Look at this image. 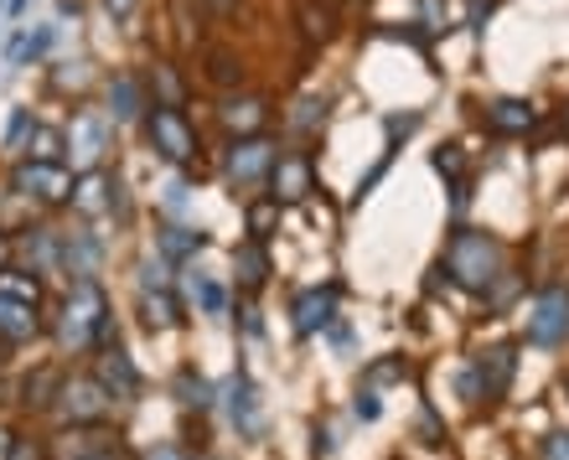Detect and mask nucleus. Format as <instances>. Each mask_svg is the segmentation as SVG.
I'll return each mask as SVG.
<instances>
[{"instance_id": "1", "label": "nucleus", "mask_w": 569, "mask_h": 460, "mask_svg": "<svg viewBox=\"0 0 569 460\" xmlns=\"http://www.w3.org/2000/svg\"><path fill=\"white\" fill-rule=\"evenodd\" d=\"M446 274L471 296H487L502 280V243L492 233H481V228H461L446 243Z\"/></svg>"}, {"instance_id": "2", "label": "nucleus", "mask_w": 569, "mask_h": 460, "mask_svg": "<svg viewBox=\"0 0 569 460\" xmlns=\"http://www.w3.org/2000/svg\"><path fill=\"white\" fill-rule=\"evenodd\" d=\"M58 342L68 347V352H89V347L109 342V300L93 280H78L73 296L62 300Z\"/></svg>"}, {"instance_id": "3", "label": "nucleus", "mask_w": 569, "mask_h": 460, "mask_svg": "<svg viewBox=\"0 0 569 460\" xmlns=\"http://www.w3.org/2000/svg\"><path fill=\"white\" fill-rule=\"evenodd\" d=\"M146 140H150V150H156L161 161H171V166H192L197 150H202V140H197V124L181 114V109H171V104H150Z\"/></svg>"}, {"instance_id": "4", "label": "nucleus", "mask_w": 569, "mask_h": 460, "mask_svg": "<svg viewBox=\"0 0 569 460\" xmlns=\"http://www.w3.org/2000/svg\"><path fill=\"white\" fill-rule=\"evenodd\" d=\"M73 187H78V177L62 161H21L11 171V192L37 202V208H62V202H73Z\"/></svg>"}, {"instance_id": "5", "label": "nucleus", "mask_w": 569, "mask_h": 460, "mask_svg": "<svg viewBox=\"0 0 569 460\" xmlns=\"http://www.w3.org/2000/svg\"><path fill=\"white\" fill-rule=\"evenodd\" d=\"M62 140H68V161H73L78 177H83V171H99V166H104V150H109V114H99V109H73Z\"/></svg>"}, {"instance_id": "6", "label": "nucleus", "mask_w": 569, "mask_h": 460, "mask_svg": "<svg viewBox=\"0 0 569 460\" xmlns=\"http://www.w3.org/2000/svg\"><path fill=\"white\" fill-rule=\"evenodd\" d=\"M274 161H280V146H274L270 134H249V140H233L223 156V171L233 187H259V181H270Z\"/></svg>"}, {"instance_id": "7", "label": "nucleus", "mask_w": 569, "mask_h": 460, "mask_svg": "<svg viewBox=\"0 0 569 460\" xmlns=\"http://www.w3.org/2000/svg\"><path fill=\"white\" fill-rule=\"evenodd\" d=\"M569 337V290L549 284L533 306H528V342L533 347H559Z\"/></svg>"}, {"instance_id": "8", "label": "nucleus", "mask_w": 569, "mask_h": 460, "mask_svg": "<svg viewBox=\"0 0 569 460\" xmlns=\"http://www.w3.org/2000/svg\"><path fill=\"white\" fill-rule=\"evenodd\" d=\"M109 399L114 393L99 378H68V383H58V414L68 424H99L109 414Z\"/></svg>"}, {"instance_id": "9", "label": "nucleus", "mask_w": 569, "mask_h": 460, "mask_svg": "<svg viewBox=\"0 0 569 460\" xmlns=\"http://www.w3.org/2000/svg\"><path fill=\"white\" fill-rule=\"evenodd\" d=\"M311 192H316V161L306 150H280V161H274V171H270V197L280 208H296V202H306Z\"/></svg>"}, {"instance_id": "10", "label": "nucleus", "mask_w": 569, "mask_h": 460, "mask_svg": "<svg viewBox=\"0 0 569 460\" xmlns=\"http://www.w3.org/2000/svg\"><path fill=\"white\" fill-rule=\"evenodd\" d=\"M270 99L264 93H233V99H223L218 104V124H223L233 140H249V134H264V124H270Z\"/></svg>"}, {"instance_id": "11", "label": "nucleus", "mask_w": 569, "mask_h": 460, "mask_svg": "<svg viewBox=\"0 0 569 460\" xmlns=\"http://www.w3.org/2000/svg\"><path fill=\"white\" fill-rule=\"evenodd\" d=\"M114 202H120V177H109L104 166L99 171H83L73 187V208L83 212V218H99V212H114Z\"/></svg>"}, {"instance_id": "12", "label": "nucleus", "mask_w": 569, "mask_h": 460, "mask_svg": "<svg viewBox=\"0 0 569 460\" xmlns=\"http://www.w3.org/2000/svg\"><path fill=\"white\" fill-rule=\"evenodd\" d=\"M146 89H140V78L120 73V78H109V109L104 114L114 119V124H136L140 114H146Z\"/></svg>"}, {"instance_id": "13", "label": "nucleus", "mask_w": 569, "mask_h": 460, "mask_svg": "<svg viewBox=\"0 0 569 460\" xmlns=\"http://www.w3.org/2000/svg\"><path fill=\"white\" fill-rule=\"evenodd\" d=\"M42 331V316H37V306H27V300H11L0 296V342H31Z\"/></svg>"}, {"instance_id": "14", "label": "nucleus", "mask_w": 569, "mask_h": 460, "mask_svg": "<svg viewBox=\"0 0 569 460\" xmlns=\"http://www.w3.org/2000/svg\"><path fill=\"white\" fill-rule=\"evenodd\" d=\"M539 124V109L528 104V99H497L487 104V130L492 134H528Z\"/></svg>"}, {"instance_id": "15", "label": "nucleus", "mask_w": 569, "mask_h": 460, "mask_svg": "<svg viewBox=\"0 0 569 460\" xmlns=\"http://www.w3.org/2000/svg\"><path fill=\"white\" fill-rule=\"evenodd\" d=\"M471 372L481 378V399H502L508 393V378H512V347H492L471 362Z\"/></svg>"}, {"instance_id": "16", "label": "nucleus", "mask_w": 569, "mask_h": 460, "mask_svg": "<svg viewBox=\"0 0 569 460\" xmlns=\"http://www.w3.org/2000/svg\"><path fill=\"white\" fill-rule=\"evenodd\" d=\"M331 316H337V290H306V296L296 300V331L300 337L331 327Z\"/></svg>"}, {"instance_id": "17", "label": "nucleus", "mask_w": 569, "mask_h": 460, "mask_svg": "<svg viewBox=\"0 0 569 460\" xmlns=\"http://www.w3.org/2000/svg\"><path fill=\"white\" fill-rule=\"evenodd\" d=\"M99 383H104L109 393L130 399V393H140V372H136V362H130L120 347H109V352L99 357Z\"/></svg>"}, {"instance_id": "18", "label": "nucleus", "mask_w": 569, "mask_h": 460, "mask_svg": "<svg viewBox=\"0 0 569 460\" xmlns=\"http://www.w3.org/2000/svg\"><path fill=\"white\" fill-rule=\"evenodd\" d=\"M233 274H239L243 290H264V280H270V259H264V249H259V238H249L243 249H233Z\"/></svg>"}, {"instance_id": "19", "label": "nucleus", "mask_w": 569, "mask_h": 460, "mask_svg": "<svg viewBox=\"0 0 569 460\" xmlns=\"http://www.w3.org/2000/svg\"><path fill=\"white\" fill-rule=\"evenodd\" d=\"M140 316H146L150 331H171L181 321V306H177V296L161 284V290H146V296H140Z\"/></svg>"}, {"instance_id": "20", "label": "nucleus", "mask_w": 569, "mask_h": 460, "mask_svg": "<svg viewBox=\"0 0 569 460\" xmlns=\"http://www.w3.org/2000/svg\"><path fill=\"white\" fill-rule=\"evenodd\" d=\"M99 253L104 249H99L89 233H62V264L73 269L78 280H89L93 269H99Z\"/></svg>"}, {"instance_id": "21", "label": "nucleus", "mask_w": 569, "mask_h": 460, "mask_svg": "<svg viewBox=\"0 0 569 460\" xmlns=\"http://www.w3.org/2000/svg\"><path fill=\"white\" fill-rule=\"evenodd\" d=\"M296 21H300V31H306V42H327L331 31H337V11L321 6V0H300Z\"/></svg>"}, {"instance_id": "22", "label": "nucleus", "mask_w": 569, "mask_h": 460, "mask_svg": "<svg viewBox=\"0 0 569 460\" xmlns=\"http://www.w3.org/2000/svg\"><path fill=\"white\" fill-rule=\"evenodd\" d=\"M228 409H233V424H239V430H249V434L259 430V403H254L249 378H233V388H228Z\"/></svg>"}, {"instance_id": "23", "label": "nucleus", "mask_w": 569, "mask_h": 460, "mask_svg": "<svg viewBox=\"0 0 569 460\" xmlns=\"http://www.w3.org/2000/svg\"><path fill=\"white\" fill-rule=\"evenodd\" d=\"M0 296L11 300H27V306H42V280L37 274H27V269H0Z\"/></svg>"}, {"instance_id": "24", "label": "nucleus", "mask_w": 569, "mask_h": 460, "mask_svg": "<svg viewBox=\"0 0 569 460\" xmlns=\"http://www.w3.org/2000/svg\"><path fill=\"white\" fill-rule=\"evenodd\" d=\"M150 89H156V104H171V109H181V99H187L181 73L171 62H156V68H150Z\"/></svg>"}, {"instance_id": "25", "label": "nucleus", "mask_w": 569, "mask_h": 460, "mask_svg": "<svg viewBox=\"0 0 569 460\" xmlns=\"http://www.w3.org/2000/svg\"><path fill=\"white\" fill-rule=\"evenodd\" d=\"M208 83H218V89H239L243 83V58H233V52H208Z\"/></svg>"}, {"instance_id": "26", "label": "nucleus", "mask_w": 569, "mask_h": 460, "mask_svg": "<svg viewBox=\"0 0 569 460\" xmlns=\"http://www.w3.org/2000/svg\"><path fill=\"white\" fill-rule=\"evenodd\" d=\"M68 156V140H62V130H47V124H37V134L27 140V161H62Z\"/></svg>"}, {"instance_id": "27", "label": "nucleus", "mask_w": 569, "mask_h": 460, "mask_svg": "<svg viewBox=\"0 0 569 460\" xmlns=\"http://www.w3.org/2000/svg\"><path fill=\"white\" fill-rule=\"evenodd\" d=\"M31 134H37V114H31L27 104H16L11 119H6V134H0V146H6V150H27Z\"/></svg>"}, {"instance_id": "28", "label": "nucleus", "mask_w": 569, "mask_h": 460, "mask_svg": "<svg viewBox=\"0 0 569 460\" xmlns=\"http://www.w3.org/2000/svg\"><path fill=\"white\" fill-rule=\"evenodd\" d=\"M208 243V233H192V228H161V253L166 259H187Z\"/></svg>"}, {"instance_id": "29", "label": "nucleus", "mask_w": 569, "mask_h": 460, "mask_svg": "<svg viewBox=\"0 0 569 460\" xmlns=\"http://www.w3.org/2000/svg\"><path fill=\"white\" fill-rule=\"evenodd\" d=\"M280 202H274V197H259V202H249V233L259 238V243H264V238L274 233V223H280Z\"/></svg>"}, {"instance_id": "30", "label": "nucleus", "mask_w": 569, "mask_h": 460, "mask_svg": "<svg viewBox=\"0 0 569 460\" xmlns=\"http://www.w3.org/2000/svg\"><path fill=\"white\" fill-rule=\"evenodd\" d=\"M52 47V27H37V37H16L11 42V62H37Z\"/></svg>"}, {"instance_id": "31", "label": "nucleus", "mask_w": 569, "mask_h": 460, "mask_svg": "<svg viewBox=\"0 0 569 460\" xmlns=\"http://www.w3.org/2000/svg\"><path fill=\"white\" fill-rule=\"evenodd\" d=\"M93 83V73H89V62H62L58 73H52V89H73V93H83Z\"/></svg>"}, {"instance_id": "32", "label": "nucleus", "mask_w": 569, "mask_h": 460, "mask_svg": "<svg viewBox=\"0 0 569 460\" xmlns=\"http://www.w3.org/2000/svg\"><path fill=\"white\" fill-rule=\"evenodd\" d=\"M177 393H181V403H187V409H202V403L212 399V388L202 383V378H192V372H181V378H177Z\"/></svg>"}, {"instance_id": "33", "label": "nucleus", "mask_w": 569, "mask_h": 460, "mask_svg": "<svg viewBox=\"0 0 569 460\" xmlns=\"http://www.w3.org/2000/svg\"><path fill=\"white\" fill-rule=\"evenodd\" d=\"M430 166L440 171V177H450V181H461V146H440L430 156Z\"/></svg>"}, {"instance_id": "34", "label": "nucleus", "mask_w": 569, "mask_h": 460, "mask_svg": "<svg viewBox=\"0 0 569 460\" xmlns=\"http://www.w3.org/2000/svg\"><path fill=\"white\" fill-rule=\"evenodd\" d=\"M383 130H389V146H399V134L420 130V114H415V109H409V114H389V119H383Z\"/></svg>"}, {"instance_id": "35", "label": "nucleus", "mask_w": 569, "mask_h": 460, "mask_svg": "<svg viewBox=\"0 0 569 460\" xmlns=\"http://www.w3.org/2000/svg\"><path fill=\"white\" fill-rule=\"evenodd\" d=\"M197 300H202V311H212V316L228 311V296L218 290V284H208V280H197Z\"/></svg>"}, {"instance_id": "36", "label": "nucleus", "mask_w": 569, "mask_h": 460, "mask_svg": "<svg viewBox=\"0 0 569 460\" xmlns=\"http://www.w3.org/2000/svg\"><path fill=\"white\" fill-rule=\"evenodd\" d=\"M321 114H327V109L316 104V99H306V104L290 114V124H296V130H316V119H321Z\"/></svg>"}, {"instance_id": "37", "label": "nucleus", "mask_w": 569, "mask_h": 460, "mask_svg": "<svg viewBox=\"0 0 569 460\" xmlns=\"http://www.w3.org/2000/svg\"><path fill=\"white\" fill-rule=\"evenodd\" d=\"M543 460H569V430H555L543 440Z\"/></svg>"}, {"instance_id": "38", "label": "nucleus", "mask_w": 569, "mask_h": 460, "mask_svg": "<svg viewBox=\"0 0 569 460\" xmlns=\"http://www.w3.org/2000/svg\"><path fill=\"white\" fill-rule=\"evenodd\" d=\"M425 31H446V0H425Z\"/></svg>"}, {"instance_id": "39", "label": "nucleus", "mask_w": 569, "mask_h": 460, "mask_svg": "<svg viewBox=\"0 0 569 460\" xmlns=\"http://www.w3.org/2000/svg\"><path fill=\"white\" fill-rule=\"evenodd\" d=\"M136 6H140V0H104V11L114 16V21H130V16H136Z\"/></svg>"}, {"instance_id": "40", "label": "nucleus", "mask_w": 569, "mask_h": 460, "mask_svg": "<svg viewBox=\"0 0 569 460\" xmlns=\"http://www.w3.org/2000/svg\"><path fill=\"white\" fill-rule=\"evenodd\" d=\"M146 460H192V456H187V450H181V446H156Z\"/></svg>"}, {"instance_id": "41", "label": "nucleus", "mask_w": 569, "mask_h": 460, "mask_svg": "<svg viewBox=\"0 0 569 460\" xmlns=\"http://www.w3.org/2000/svg\"><path fill=\"white\" fill-rule=\"evenodd\" d=\"M358 419H378V393H358Z\"/></svg>"}, {"instance_id": "42", "label": "nucleus", "mask_w": 569, "mask_h": 460, "mask_svg": "<svg viewBox=\"0 0 569 460\" xmlns=\"http://www.w3.org/2000/svg\"><path fill=\"white\" fill-rule=\"evenodd\" d=\"M11 456H16V434L0 424V460H11Z\"/></svg>"}, {"instance_id": "43", "label": "nucleus", "mask_w": 569, "mask_h": 460, "mask_svg": "<svg viewBox=\"0 0 569 460\" xmlns=\"http://www.w3.org/2000/svg\"><path fill=\"white\" fill-rule=\"evenodd\" d=\"M11 253H16V243H11V233H6V228H0V269L11 264Z\"/></svg>"}, {"instance_id": "44", "label": "nucleus", "mask_w": 569, "mask_h": 460, "mask_svg": "<svg viewBox=\"0 0 569 460\" xmlns=\"http://www.w3.org/2000/svg\"><path fill=\"white\" fill-rule=\"evenodd\" d=\"M492 6H497V0H477V6H471V21L481 27V16H492Z\"/></svg>"}, {"instance_id": "45", "label": "nucleus", "mask_w": 569, "mask_h": 460, "mask_svg": "<svg viewBox=\"0 0 569 460\" xmlns=\"http://www.w3.org/2000/svg\"><path fill=\"white\" fill-rule=\"evenodd\" d=\"M373 378H405V368H399V362H383V368H373Z\"/></svg>"}, {"instance_id": "46", "label": "nucleus", "mask_w": 569, "mask_h": 460, "mask_svg": "<svg viewBox=\"0 0 569 460\" xmlns=\"http://www.w3.org/2000/svg\"><path fill=\"white\" fill-rule=\"evenodd\" d=\"M233 6H239V0H208V11H212V16H228Z\"/></svg>"}, {"instance_id": "47", "label": "nucleus", "mask_w": 569, "mask_h": 460, "mask_svg": "<svg viewBox=\"0 0 569 460\" xmlns=\"http://www.w3.org/2000/svg\"><path fill=\"white\" fill-rule=\"evenodd\" d=\"M565 134H569V109H565Z\"/></svg>"}, {"instance_id": "48", "label": "nucleus", "mask_w": 569, "mask_h": 460, "mask_svg": "<svg viewBox=\"0 0 569 460\" xmlns=\"http://www.w3.org/2000/svg\"><path fill=\"white\" fill-rule=\"evenodd\" d=\"M0 362H6V342H0Z\"/></svg>"}]
</instances>
